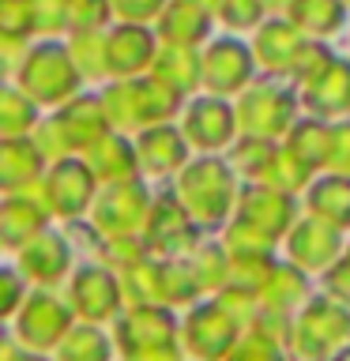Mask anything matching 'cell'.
Masks as SVG:
<instances>
[{"mask_svg":"<svg viewBox=\"0 0 350 361\" xmlns=\"http://www.w3.org/2000/svg\"><path fill=\"white\" fill-rule=\"evenodd\" d=\"M294 16L309 30H332L343 19V11H339L335 0H294Z\"/></svg>","mask_w":350,"mask_h":361,"instance_id":"obj_1","label":"cell"},{"mask_svg":"<svg viewBox=\"0 0 350 361\" xmlns=\"http://www.w3.org/2000/svg\"><path fill=\"white\" fill-rule=\"evenodd\" d=\"M207 72L215 79H222V75H245V49L241 45H234V42H222V45H215L211 56H207Z\"/></svg>","mask_w":350,"mask_h":361,"instance_id":"obj_2","label":"cell"},{"mask_svg":"<svg viewBox=\"0 0 350 361\" xmlns=\"http://www.w3.org/2000/svg\"><path fill=\"white\" fill-rule=\"evenodd\" d=\"M222 11H226V19H230V23H253L260 4H256V0H226Z\"/></svg>","mask_w":350,"mask_h":361,"instance_id":"obj_3","label":"cell"},{"mask_svg":"<svg viewBox=\"0 0 350 361\" xmlns=\"http://www.w3.org/2000/svg\"><path fill=\"white\" fill-rule=\"evenodd\" d=\"M61 11H64V0H30V16H38L42 27H53Z\"/></svg>","mask_w":350,"mask_h":361,"instance_id":"obj_4","label":"cell"},{"mask_svg":"<svg viewBox=\"0 0 350 361\" xmlns=\"http://www.w3.org/2000/svg\"><path fill=\"white\" fill-rule=\"evenodd\" d=\"M158 4H162V0H117V8L124 11V16H135V19L151 16Z\"/></svg>","mask_w":350,"mask_h":361,"instance_id":"obj_5","label":"cell"}]
</instances>
